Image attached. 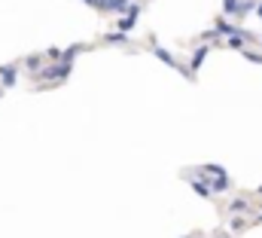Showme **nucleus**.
Returning <instances> with one entry per match:
<instances>
[{
	"mask_svg": "<svg viewBox=\"0 0 262 238\" xmlns=\"http://www.w3.org/2000/svg\"><path fill=\"white\" fill-rule=\"evenodd\" d=\"M0 76H3V80H0L3 86H15V64H9V67H0Z\"/></svg>",
	"mask_w": 262,
	"mask_h": 238,
	"instance_id": "obj_6",
	"label": "nucleus"
},
{
	"mask_svg": "<svg viewBox=\"0 0 262 238\" xmlns=\"http://www.w3.org/2000/svg\"><path fill=\"white\" fill-rule=\"evenodd\" d=\"M256 15H259V18H262V3H259V6H256Z\"/></svg>",
	"mask_w": 262,
	"mask_h": 238,
	"instance_id": "obj_16",
	"label": "nucleus"
},
{
	"mask_svg": "<svg viewBox=\"0 0 262 238\" xmlns=\"http://www.w3.org/2000/svg\"><path fill=\"white\" fill-rule=\"evenodd\" d=\"M213 238H226V235H213Z\"/></svg>",
	"mask_w": 262,
	"mask_h": 238,
	"instance_id": "obj_17",
	"label": "nucleus"
},
{
	"mask_svg": "<svg viewBox=\"0 0 262 238\" xmlns=\"http://www.w3.org/2000/svg\"><path fill=\"white\" fill-rule=\"evenodd\" d=\"M229 229H232V232H244V229H247V220H244V217H232V220H229Z\"/></svg>",
	"mask_w": 262,
	"mask_h": 238,
	"instance_id": "obj_10",
	"label": "nucleus"
},
{
	"mask_svg": "<svg viewBox=\"0 0 262 238\" xmlns=\"http://www.w3.org/2000/svg\"><path fill=\"white\" fill-rule=\"evenodd\" d=\"M67 73H70V64H55V67H46V70H40L37 76H40V80H55V83H61Z\"/></svg>",
	"mask_w": 262,
	"mask_h": 238,
	"instance_id": "obj_1",
	"label": "nucleus"
},
{
	"mask_svg": "<svg viewBox=\"0 0 262 238\" xmlns=\"http://www.w3.org/2000/svg\"><path fill=\"white\" fill-rule=\"evenodd\" d=\"M226 46H232V49H241V46H244V40H241V37H232V40H226Z\"/></svg>",
	"mask_w": 262,
	"mask_h": 238,
	"instance_id": "obj_15",
	"label": "nucleus"
},
{
	"mask_svg": "<svg viewBox=\"0 0 262 238\" xmlns=\"http://www.w3.org/2000/svg\"><path fill=\"white\" fill-rule=\"evenodd\" d=\"M223 12L226 15H238L241 12V0H223Z\"/></svg>",
	"mask_w": 262,
	"mask_h": 238,
	"instance_id": "obj_8",
	"label": "nucleus"
},
{
	"mask_svg": "<svg viewBox=\"0 0 262 238\" xmlns=\"http://www.w3.org/2000/svg\"><path fill=\"white\" fill-rule=\"evenodd\" d=\"M137 15H140V6H134V12H128L122 22H119V28H122V34H128L131 28H134V22H137Z\"/></svg>",
	"mask_w": 262,
	"mask_h": 238,
	"instance_id": "obj_4",
	"label": "nucleus"
},
{
	"mask_svg": "<svg viewBox=\"0 0 262 238\" xmlns=\"http://www.w3.org/2000/svg\"><path fill=\"white\" fill-rule=\"evenodd\" d=\"M149 43H152V52H156V55H159V58L165 61V64H168V67H177V70H180V61L174 58V55H171V52H168V49H162V46H159V43H156V40H149Z\"/></svg>",
	"mask_w": 262,
	"mask_h": 238,
	"instance_id": "obj_2",
	"label": "nucleus"
},
{
	"mask_svg": "<svg viewBox=\"0 0 262 238\" xmlns=\"http://www.w3.org/2000/svg\"><path fill=\"white\" fill-rule=\"evenodd\" d=\"M259 220H262V214H259Z\"/></svg>",
	"mask_w": 262,
	"mask_h": 238,
	"instance_id": "obj_19",
	"label": "nucleus"
},
{
	"mask_svg": "<svg viewBox=\"0 0 262 238\" xmlns=\"http://www.w3.org/2000/svg\"><path fill=\"white\" fill-rule=\"evenodd\" d=\"M210 49L207 46H198L195 52H192V67H189V80H195V70L201 67V61H204V55H207Z\"/></svg>",
	"mask_w": 262,
	"mask_h": 238,
	"instance_id": "obj_3",
	"label": "nucleus"
},
{
	"mask_svg": "<svg viewBox=\"0 0 262 238\" xmlns=\"http://www.w3.org/2000/svg\"><path fill=\"white\" fill-rule=\"evenodd\" d=\"M186 238H192V235H186Z\"/></svg>",
	"mask_w": 262,
	"mask_h": 238,
	"instance_id": "obj_18",
	"label": "nucleus"
},
{
	"mask_svg": "<svg viewBox=\"0 0 262 238\" xmlns=\"http://www.w3.org/2000/svg\"><path fill=\"white\" fill-rule=\"evenodd\" d=\"M186 180H189V186L195 189L198 195H204V199H213V189H210L207 183H201V180H192V177H186Z\"/></svg>",
	"mask_w": 262,
	"mask_h": 238,
	"instance_id": "obj_5",
	"label": "nucleus"
},
{
	"mask_svg": "<svg viewBox=\"0 0 262 238\" xmlns=\"http://www.w3.org/2000/svg\"><path fill=\"white\" fill-rule=\"evenodd\" d=\"M241 55H244L247 61H256V64H262V52H256V49H244Z\"/></svg>",
	"mask_w": 262,
	"mask_h": 238,
	"instance_id": "obj_14",
	"label": "nucleus"
},
{
	"mask_svg": "<svg viewBox=\"0 0 262 238\" xmlns=\"http://www.w3.org/2000/svg\"><path fill=\"white\" fill-rule=\"evenodd\" d=\"M25 64H28L34 73H40V67H43V58H40V55H28V58H25Z\"/></svg>",
	"mask_w": 262,
	"mask_h": 238,
	"instance_id": "obj_12",
	"label": "nucleus"
},
{
	"mask_svg": "<svg viewBox=\"0 0 262 238\" xmlns=\"http://www.w3.org/2000/svg\"><path fill=\"white\" fill-rule=\"evenodd\" d=\"M101 40H104V43H128V37H125L122 31H119V34H104Z\"/></svg>",
	"mask_w": 262,
	"mask_h": 238,
	"instance_id": "obj_11",
	"label": "nucleus"
},
{
	"mask_svg": "<svg viewBox=\"0 0 262 238\" xmlns=\"http://www.w3.org/2000/svg\"><path fill=\"white\" fill-rule=\"evenodd\" d=\"M256 0H241V12H238V18H244V15H250V12H256Z\"/></svg>",
	"mask_w": 262,
	"mask_h": 238,
	"instance_id": "obj_9",
	"label": "nucleus"
},
{
	"mask_svg": "<svg viewBox=\"0 0 262 238\" xmlns=\"http://www.w3.org/2000/svg\"><path fill=\"white\" fill-rule=\"evenodd\" d=\"M210 183H213V189H216V192H223V189H229V186H232V180H229V177H213Z\"/></svg>",
	"mask_w": 262,
	"mask_h": 238,
	"instance_id": "obj_13",
	"label": "nucleus"
},
{
	"mask_svg": "<svg viewBox=\"0 0 262 238\" xmlns=\"http://www.w3.org/2000/svg\"><path fill=\"white\" fill-rule=\"evenodd\" d=\"M244 211H250V202H247V199H235V202L229 205V214H244Z\"/></svg>",
	"mask_w": 262,
	"mask_h": 238,
	"instance_id": "obj_7",
	"label": "nucleus"
}]
</instances>
